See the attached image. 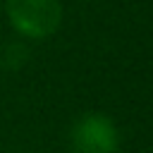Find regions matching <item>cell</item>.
<instances>
[{
    "mask_svg": "<svg viewBox=\"0 0 153 153\" xmlns=\"http://www.w3.org/2000/svg\"><path fill=\"white\" fill-rule=\"evenodd\" d=\"M69 148L72 153H117L120 131L110 117L88 112L72 124Z\"/></svg>",
    "mask_w": 153,
    "mask_h": 153,
    "instance_id": "6da1fadb",
    "label": "cell"
},
{
    "mask_svg": "<svg viewBox=\"0 0 153 153\" xmlns=\"http://www.w3.org/2000/svg\"><path fill=\"white\" fill-rule=\"evenodd\" d=\"M7 14L14 29L31 38L53 33L60 24L57 0H7Z\"/></svg>",
    "mask_w": 153,
    "mask_h": 153,
    "instance_id": "7a4b0ae2",
    "label": "cell"
},
{
    "mask_svg": "<svg viewBox=\"0 0 153 153\" xmlns=\"http://www.w3.org/2000/svg\"><path fill=\"white\" fill-rule=\"evenodd\" d=\"M26 60V48L22 43H7L5 50H2V65L10 67V69H17L22 67Z\"/></svg>",
    "mask_w": 153,
    "mask_h": 153,
    "instance_id": "3957f363",
    "label": "cell"
}]
</instances>
